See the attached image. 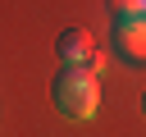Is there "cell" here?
Returning a JSON list of instances; mask_svg holds the SVG:
<instances>
[{"instance_id": "6da1fadb", "label": "cell", "mask_w": 146, "mask_h": 137, "mask_svg": "<svg viewBox=\"0 0 146 137\" xmlns=\"http://www.w3.org/2000/svg\"><path fill=\"white\" fill-rule=\"evenodd\" d=\"M50 100L64 119H91L96 105H100V87H96V73L87 68H59L55 82H50Z\"/></svg>"}, {"instance_id": "277c9868", "label": "cell", "mask_w": 146, "mask_h": 137, "mask_svg": "<svg viewBox=\"0 0 146 137\" xmlns=\"http://www.w3.org/2000/svg\"><path fill=\"white\" fill-rule=\"evenodd\" d=\"M119 18H141L146 23V0H110Z\"/></svg>"}, {"instance_id": "5b68a950", "label": "cell", "mask_w": 146, "mask_h": 137, "mask_svg": "<svg viewBox=\"0 0 146 137\" xmlns=\"http://www.w3.org/2000/svg\"><path fill=\"white\" fill-rule=\"evenodd\" d=\"M141 114H146V96H141Z\"/></svg>"}, {"instance_id": "3957f363", "label": "cell", "mask_w": 146, "mask_h": 137, "mask_svg": "<svg viewBox=\"0 0 146 137\" xmlns=\"http://www.w3.org/2000/svg\"><path fill=\"white\" fill-rule=\"evenodd\" d=\"M55 55H59L64 68H87V59H91V37H87L82 27H68V32L55 41Z\"/></svg>"}, {"instance_id": "7a4b0ae2", "label": "cell", "mask_w": 146, "mask_h": 137, "mask_svg": "<svg viewBox=\"0 0 146 137\" xmlns=\"http://www.w3.org/2000/svg\"><path fill=\"white\" fill-rule=\"evenodd\" d=\"M114 46H119V55H128V59H146V23L114 14Z\"/></svg>"}]
</instances>
